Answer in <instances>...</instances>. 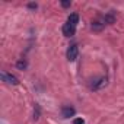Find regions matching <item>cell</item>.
I'll return each instance as SVG.
<instances>
[{
  "instance_id": "277c9868",
  "label": "cell",
  "mask_w": 124,
  "mask_h": 124,
  "mask_svg": "<svg viewBox=\"0 0 124 124\" xmlns=\"http://www.w3.org/2000/svg\"><path fill=\"white\" fill-rule=\"evenodd\" d=\"M104 26H105L104 16H99V18L93 19V21H92V23H91V28H92L93 31H102V29H104Z\"/></svg>"
},
{
  "instance_id": "52a82bcc",
  "label": "cell",
  "mask_w": 124,
  "mask_h": 124,
  "mask_svg": "<svg viewBox=\"0 0 124 124\" xmlns=\"http://www.w3.org/2000/svg\"><path fill=\"white\" fill-rule=\"evenodd\" d=\"M115 19H117V16H115V12H114V10H111V12H108V13L104 15L105 25H112V23L115 22Z\"/></svg>"
},
{
  "instance_id": "9c48e42d",
  "label": "cell",
  "mask_w": 124,
  "mask_h": 124,
  "mask_svg": "<svg viewBox=\"0 0 124 124\" xmlns=\"http://www.w3.org/2000/svg\"><path fill=\"white\" fill-rule=\"evenodd\" d=\"M16 67L19 69V70H25L26 67H28V63H26V60H19V61H16Z\"/></svg>"
},
{
  "instance_id": "4fadbf2b",
  "label": "cell",
  "mask_w": 124,
  "mask_h": 124,
  "mask_svg": "<svg viewBox=\"0 0 124 124\" xmlns=\"http://www.w3.org/2000/svg\"><path fill=\"white\" fill-rule=\"evenodd\" d=\"M61 6L63 8H70V2H61Z\"/></svg>"
},
{
  "instance_id": "8992f818",
  "label": "cell",
  "mask_w": 124,
  "mask_h": 124,
  "mask_svg": "<svg viewBox=\"0 0 124 124\" xmlns=\"http://www.w3.org/2000/svg\"><path fill=\"white\" fill-rule=\"evenodd\" d=\"M61 31H63V35H64V37H73L75 32H76V28L72 26V25H69V23L66 22V23L63 25V29H61Z\"/></svg>"
},
{
  "instance_id": "3957f363",
  "label": "cell",
  "mask_w": 124,
  "mask_h": 124,
  "mask_svg": "<svg viewBox=\"0 0 124 124\" xmlns=\"http://www.w3.org/2000/svg\"><path fill=\"white\" fill-rule=\"evenodd\" d=\"M78 54H79V47H78V44H72V45L67 48V53H66L67 60H69V61H75V60L78 58Z\"/></svg>"
},
{
  "instance_id": "30bf717a",
  "label": "cell",
  "mask_w": 124,
  "mask_h": 124,
  "mask_svg": "<svg viewBox=\"0 0 124 124\" xmlns=\"http://www.w3.org/2000/svg\"><path fill=\"white\" fill-rule=\"evenodd\" d=\"M41 115V107L38 104H35V108H34V120H38Z\"/></svg>"
},
{
  "instance_id": "8fae6325",
  "label": "cell",
  "mask_w": 124,
  "mask_h": 124,
  "mask_svg": "<svg viewBox=\"0 0 124 124\" xmlns=\"http://www.w3.org/2000/svg\"><path fill=\"white\" fill-rule=\"evenodd\" d=\"M73 124H85V121H83V118H75Z\"/></svg>"
},
{
  "instance_id": "7a4b0ae2",
  "label": "cell",
  "mask_w": 124,
  "mask_h": 124,
  "mask_svg": "<svg viewBox=\"0 0 124 124\" xmlns=\"http://www.w3.org/2000/svg\"><path fill=\"white\" fill-rule=\"evenodd\" d=\"M0 78H2V80L5 82V83H8V85H18L19 83V80H18V78L16 76H13L12 73H8V72H0Z\"/></svg>"
},
{
  "instance_id": "5b68a950",
  "label": "cell",
  "mask_w": 124,
  "mask_h": 124,
  "mask_svg": "<svg viewBox=\"0 0 124 124\" xmlns=\"http://www.w3.org/2000/svg\"><path fill=\"white\" fill-rule=\"evenodd\" d=\"M76 114V109L72 107V105H64L61 107V117L63 118H70Z\"/></svg>"
},
{
  "instance_id": "7c38bea8",
  "label": "cell",
  "mask_w": 124,
  "mask_h": 124,
  "mask_svg": "<svg viewBox=\"0 0 124 124\" xmlns=\"http://www.w3.org/2000/svg\"><path fill=\"white\" fill-rule=\"evenodd\" d=\"M28 8H29V9H32V10H35L38 6H37V3H29V5H28Z\"/></svg>"
},
{
  "instance_id": "ba28073f",
  "label": "cell",
  "mask_w": 124,
  "mask_h": 124,
  "mask_svg": "<svg viewBox=\"0 0 124 124\" xmlns=\"http://www.w3.org/2000/svg\"><path fill=\"white\" fill-rule=\"evenodd\" d=\"M67 23L76 28L78 23H79V13H70L69 18H67Z\"/></svg>"
},
{
  "instance_id": "6da1fadb",
  "label": "cell",
  "mask_w": 124,
  "mask_h": 124,
  "mask_svg": "<svg viewBox=\"0 0 124 124\" xmlns=\"http://www.w3.org/2000/svg\"><path fill=\"white\" fill-rule=\"evenodd\" d=\"M107 82H108V78L107 76H101V78L93 79L89 83V88H91V91H99V89H102V88L107 86Z\"/></svg>"
}]
</instances>
